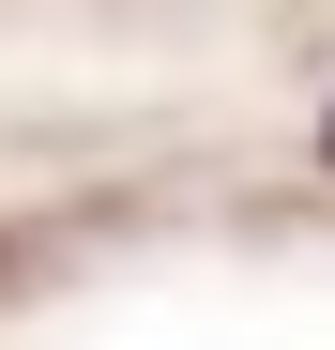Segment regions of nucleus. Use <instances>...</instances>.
<instances>
[{
  "label": "nucleus",
  "mask_w": 335,
  "mask_h": 350,
  "mask_svg": "<svg viewBox=\"0 0 335 350\" xmlns=\"http://www.w3.org/2000/svg\"><path fill=\"white\" fill-rule=\"evenodd\" d=\"M320 137H335V122H320Z\"/></svg>",
  "instance_id": "obj_1"
}]
</instances>
